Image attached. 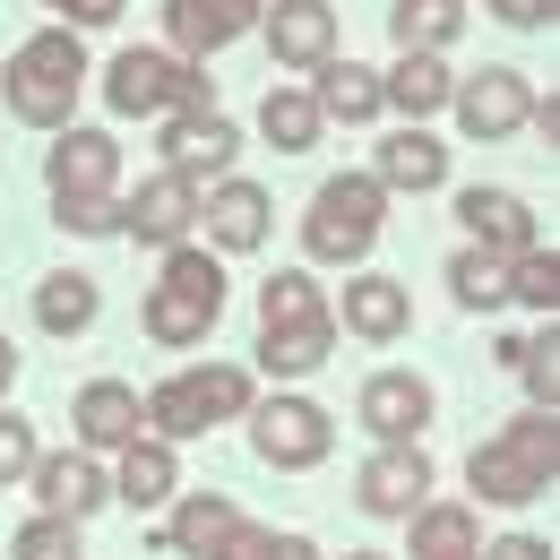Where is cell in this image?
I'll list each match as a JSON object with an SVG mask.
<instances>
[{
    "label": "cell",
    "instance_id": "1",
    "mask_svg": "<svg viewBox=\"0 0 560 560\" xmlns=\"http://www.w3.org/2000/svg\"><path fill=\"white\" fill-rule=\"evenodd\" d=\"M78 86H86V44H78V26H44V35H26V44L0 61V104H9L26 130H70Z\"/></svg>",
    "mask_w": 560,
    "mask_h": 560
},
{
    "label": "cell",
    "instance_id": "2",
    "mask_svg": "<svg viewBox=\"0 0 560 560\" xmlns=\"http://www.w3.org/2000/svg\"><path fill=\"white\" fill-rule=\"evenodd\" d=\"M104 104L121 113V121H147V113H215V78L199 61H182V52H113V70H104Z\"/></svg>",
    "mask_w": 560,
    "mask_h": 560
},
{
    "label": "cell",
    "instance_id": "3",
    "mask_svg": "<svg viewBox=\"0 0 560 560\" xmlns=\"http://www.w3.org/2000/svg\"><path fill=\"white\" fill-rule=\"evenodd\" d=\"M380 215H388V190L371 173H337L311 190V215H302V250L328 259V268H353L371 242H380Z\"/></svg>",
    "mask_w": 560,
    "mask_h": 560
},
{
    "label": "cell",
    "instance_id": "4",
    "mask_svg": "<svg viewBox=\"0 0 560 560\" xmlns=\"http://www.w3.org/2000/svg\"><path fill=\"white\" fill-rule=\"evenodd\" d=\"M242 422H250L259 466H277V475H302V466H319L337 448V422H328V406H311V397H268V406H250Z\"/></svg>",
    "mask_w": 560,
    "mask_h": 560
},
{
    "label": "cell",
    "instance_id": "5",
    "mask_svg": "<svg viewBox=\"0 0 560 560\" xmlns=\"http://www.w3.org/2000/svg\"><path fill=\"white\" fill-rule=\"evenodd\" d=\"M448 113H457V130L466 139H517L526 130V113H535V86H526V70H475L448 86Z\"/></svg>",
    "mask_w": 560,
    "mask_h": 560
},
{
    "label": "cell",
    "instance_id": "6",
    "mask_svg": "<svg viewBox=\"0 0 560 560\" xmlns=\"http://www.w3.org/2000/svg\"><path fill=\"white\" fill-rule=\"evenodd\" d=\"M422 491H431V457H422V440H388V448H371L362 475H353V500H362L371 517H415Z\"/></svg>",
    "mask_w": 560,
    "mask_h": 560
},
{
    "label": "cell",
    "instance_id": "7",
    "mask_svg": "<svg viewBox=\"0 0 560 560\" xmlns=\"http://www.w3.org/2000/svg\"><path fill=\"white\" fill-rule=\"evenodd\" d=\"M353 422L388 448V440H422V422H431V380L422 371H371L362 380V397H353Z\"/></svg>",
    "mask_w": 560,
    "mask_h": 560
},
{
    "label": "cell",
    "instance_id": "8",
    "mask_svg": "<svg viewBox=\"0 0 560 560\" xmlns=\"http://www.w3.org/2000/svg\"><path fill=\"white\" fill-rule=\"evenodd\" d=\"M26 483H35V500H44V517H78V526L113 500V475L95 466V448H52V457H35Z\"/></svg>",
    "mask_w": 560,
    "mask_h": 560
},
{
    "label": "cell",
    "instance_id": "9",
    "mask_svg": "<svg viewBox=\"0 0 560 560\" xmlns=\"http://www.w3.org/2000/svg\"><path fill=\"white\" fill-rule=\"evenodd\" d=\"M233 155H242V130L224 113H164V173H182V182L208 173V182H224Z\"/></svg>",
    "mask_w": 560,
    "mask_h": 560
},
{
    "label": "cell",
    "instance_id": "10",
    "mask_svg": "<svg viewBox=\"0 0 560 560\" xmlns=\"http://www.w3.org/2000/svg\"><path fill=\"white\" fill-rule=\"evenodd\" d=\"M113 182H121V147L104 139V130H78L70 121L61 147L44 155V190H52V199H104Z\"/></svg>",
    "mask_w": 560,
    "mask_h": 560
},
{
    "label": "cell",
    "instance_id": "11",
    "mask_svg": "<svg viewBox=\"0 0 560 560\" xmlns=\"http://www.w3.org/2000/svg\"><path fill=\"white\" fill-rule=\"evenodd\" d=\"M190 224H199V182H182V173H155V182H139V199H121L130 242L173 250V242H190Z\"/></svg>",
    "mask_w": 560,
    "mask_h": 560
},
{
    "label": "cell",
    "instance_id": "12",
    "mask_svg": "<svg viewBox=\"0 0 560 560\" xmlns=\"http://www.w3.org/2000/svg\"><path fill=\"white\" fill-rule=\"evenodd\" d=\"M259 35H268L277 70H319L337 52V9L328 0H277V9H259Z\"/></svg>",
    "mask_w": 560,
    "mask_h": 560
},
{
    "label": "cell",
    "instance_id": "13",
    "mask_svg": "<svg viewBox=\"0 0 560 560\" xmlns=\"http://www.w3.org/2000/svg\"><path fill=\"white\" fill-rule=\"evenodd\" d=\"M259 9H268V0H164V35L182 44V61H208L233 35L259 26Z\"/></svg>",
    "mask_w": 560,
    "mask_h": 560
},
{
    "label": "cell",
    "instance_id": "14",
    "mask_svg": "<svg viewBox=\"0 0 560 560\" xmlns=\"http://www.w3.org/2000/svg\"><path fill=\"white\" fill-rule=\"evenodd\" d=\"M457 215H466V242L475 250H500V259H517V250H535L544 242V224H535V208L517 199V190H457Z\"/></svg>",
    "mask_w": 560,
    "mask_h": 560
},
{
    "label": "cell",
    "instance_id": "15",
    "mask_svg": "<svg viewBox=\"0 0 560 560\" xmlns=\"http://www.w3.org/2000/svg\"><path fill=\"white\" fill-rule=\"evenodd\" d=\"M268 215H277V208H268V190H259V182H233V173L199 199L208 250H259V242H268Z\"/></svg>",
    "mask_w": 560,
    "mask_h": 560
},
{
    "label": "cell",
    "instance_id": "16",
    "mask_svg": "<svg viewBox=\"0 0 560 560\" xmlns=\"http://www.w3.org/2000/svg\"><path fill=\"white\" fill-rule=\"evenodd\" d=\"M70 422H78V448H130V440L147 431L130 380H86L78 406H70Z\"/></svg>",
    "mask_w": 560,
    "mask_h": 560
},
{
    "label": "cell",
    "instance_id": "17",
    "mask_svg": "<svg viewBox=\"0 0 560 560\" xmlns=\"http://www.w3.org/2000/svg\"><path fill=\"white\" fill-rule=\"evenodd\" d=\"M371 182H380V190H440V182H448V147L431 139V130H422V121H406V130H388V139H380V164H371Z\"/></svg>",
    "mask_w": 560,
    "mask_h": 560
},
{
    "label": "cell",
    "instance_id": "18",
    "mask_svg": "<svg viewBox=\"0 0 560 560\" xmlns=\"http://www.w3.org/2000/svg\"><path fill=\"white\" fill-rule=\"evenodd\" d=\"M448 61L440 52H397V70L380 78V113H406V121H431V113H448Z\"/></svg>",
    "mask_w": 560,
    "mask_h": 560
},
{
    "label": "cell",
    "instance_id": "19",
    "mask_svg": "<svg viewBox=\"0 0 560 560\" xmlns=\"http://www.w3.org/2000/svg\"><path fill=\"white\" fill-rule=\"evenodd\" d=\"M182 491V457H173V440H130L121 448V466H113V500H130V509H164Z\"/></svg>",
    "mask_w": 560,
    "mask_h": 560
},
{
    "label": "cell",
    "instance_id": "20",
    "mask_svg": "<svg viewBox=\"0 0 560 560\" xmlns=\"http://www.w3.org/2000/svg\"><path fill=\"white\" fill-rule=\"evenodd\" d=\"M406 319H415V293H406L397 277H353V284H346V311H337V328L371 337V346H388V337H406Z\"/></svg>",
    "mask_w": 560,
    "mask_h": 560
},
{
    "label": "cell",
    "instance_id": "21",
    "mask_svg": "<svg viewBox=\"0 0 560 560\" xmlns=\"http://www.w3.org/2000/svg\"><path fill=\"white\" fill-rule=\"evenodd\" d=\"M311 104H319V121H371V113H380V70H362V61H337V52H328V61H319V70H311Z\"/></svg>",
    "mask_w": 560,
    "mask_h": 560
},
{
    "label": "cell",
    "instance_id": "22",
    "mask_svg": "<svg viewBox=\"0 0 560 560\" xmlns=\"http://www.w3.org/2000/svg\"><path fill=\"white\" fill-rule=\"evenodd\" d=\"M242 526V509L224 500V491H182V509H173V526H164V544L182 560H215V544Z\"/></svg>",
    "mask_w": 560,
    "mask_h": 560
},
{
    "label": "cell",
    "instance_id": "23",
    "mask_svg": "<svg viewBox=\"0 0 560 560\" xmlns=\"http://www.w3.org/2000/svg\"><path fill=\"white\" fill-rule=\"evenodd\" d=\"M406 526H415V560H466V552H483V517H475L466 500H422Z\"/></svg>",
    "mask_w": 560,
    "mask_h": 560
},
{
    "label": "cell",
    "instance_id": "24",
    "mask_svg": "<svg viewBox=\"0 0 560 560\" xmlns=\"http://www.w3.org/2000/svg\"><path fill=\"white\" fill-rule=\"evenodd\" d=\"M337 353V319H302V328H259V371L268 380H311Z\"/></svg>",
    "mask_w": 560,
    "mask_h": 560
},
{
    "label": "cell",
    "instance_id": "25",
    "mask_svg": "<svg viewBox=\"0 0 560 560\" xmlns=\"http://www.w3.org/2000/svg\"><path fill=\"white\" fill-rule=\"evenodd\" d=\"M95 311H104V293H95V277H78V268L35 284V328H44V337H86Z\"/></svg>",
    "mask_w": 560,
    "mask_h": 560
},
{
    "label": "cell",
    "instance_id": "26",
    "mask_svg": "<svg viewBox=\"0 0 560 560\" xmlns=\"http://www.w3.org/2000/svg\"><path fill=\"white\" fill-rule=\"evenodd\" d=\"M139 422H147V440H199V431H215L208 422V406H199V388H190V371H173L164 388H147L139 397Z\"/></svg>",
    "mask_w": 560,
    "mask_h": 560
},
{
    "label": "cell",
    "instance_id": "27",
    "mask_svg": "<svg viewBox=\"0 0 560 560\" xmlns=\"http://www.w3.org/2000/svg\"><path fill=\"white\" fill-rule=\"evenodd\" d=\"M388 35H397V52H448L466 35V0H397Z\"/></svg>",
    "mask_w": 560,
    "mask_h": 560
},
{
    "label": "cell",
    "instance_id": "28",
    "mask_svg": "<svg viewBox=\"0 0 560 560\" xmlns=\"http://www.w3.org/2000/svg\"><path fill=\"white\" fill-rule=\"evenodd\" d=\"M319 104H311V86H268V104H259V139L277 147V155H302V147H319Z\"/></svg>",
    "mask_w": 560,
    "mask_h": 560
},
{
    "label": "cell",
    "instance_id": "29",
    "mask_svg": "<svg viewBox=\"0 0 560 560\" xmlns=\"http://www.w3.org/2000/svg\"><path fill=\"white\" fill-rule=\"evenodd\" d=\"M215 319H224V311L199 302V293H173V284H155V293H147V337H155V346H199Z\"/></svg>",
    "mask_w": 560,
    "mask_h": 560
},
{
    "label": "cell",
    "instance_id": "30",
    "mask_svg": "<svg viewBox=\"0 0 560 560\" xmlns=\"http://www.w3.org/2000/svg\"><path fill=\"white\" fill-rule=\"evenodd\" d=\"M302 319H337V302L302 268H277V277L259 284V328H302Z\"/></svg>",
    "mask_w": 560,
    "mask_h": 560
},
{
    "label": "cell",
    "instance_id": "31",
    "mask_svg": "<svg viewBox=\"0 0 560 560\" xmlns=\"http://www.w3.org/2000/svg\"><path fill=\"white\" fill-rule=\"evenodd\" d=\"M466 483L483 491L491 509H517V500H544V483H535V475H526V466L509 457V440H483V448L466 457Z\"/></svg>",
    "mask_w": 560,
    "mask_h": 560
},
{
    "label": "cell",
    "instance_id": "32",
    "mask_svg": "<svg viewBox=\"0 0 560 560\" xmlns=\"http://www.w3.org/2000/svg\"><path fill=\"white\" fill-rule=\"evenodd\" d=\"M500 440H509V457H517V466H526V475H535L544 491L560 483V415H544V406H526V415L509 422Z\"/></svg>",
    "mask_w": 560,
    "mask_h": 560
},
{
    "label": "cell",
    "instance_id": "33",
    "mask_svg": "<svg viewBox=\"0 0 560 560\" xmlns=\"http://www.w3.org/2000/svg\"><path fill=\"white\" fill-rule=\"evenodd\" d=\"M448 293H457L466 311H500V302H509V259H500V250H475V242H466V250L448 259Z\"/></svg>",
    "mask_w": 560,
    "mask_h": 560
},
{
    "label": "cell",
    "instance_id": "34",
    "mask_svg": "<svg viewBox=\"0 0 560 560\" xmlns=\"http://www.w3.org/2000/svg\"><path fill=\"white\" fill-rule=\"evenodd\" d=\"M164 284H173V293H199V302L224 311V250H208V242H173V250H164Z\"/></svg>",
    "mask_w": 560,
    "mask_h": 560
},
{
    "label": "cell",
    "instance_id": "35",
    "mask_svg": "<svg viewBox=\"0 0 560 560\" xmlns=\"http://www.w3.org/2000/svg\"><path fill=\"white\" fill-rule=\"evenodd\" d=\"M509 371L526 380V406L560 415V328H544V337H517V362H509Z\"/></svg>",
    "mask_w": 560,
    "mask_h": 560
},
{
    "label": "cell",
    "instance_id": "36",
    "mask_svg": "<svg viewBox=\"0 0 560 560\" xmlns=\"http://www.w3.org/2000/svg\"><path fill=\"white\" fill-rule=\"evenodd\" d=\"M190 388H199L208 422H242L250 406H259V388H250V371H242V362H208V371H190Z\"/></svg>",
    "mask_w": 560,
    "mask_h": 560
},
{
    "label": "cell",
    "instance_id": "37",
    "mask_svg": "<svg viewBox=\"0 0 560 560\" xmlns=\"http://www.w3.org/2000/svg\"><path fill=\"white\" fill-rule=\"evenodd\" d=\"M509 302H526V311L552 319V311H560V250H544V242L517 250V259H509Z\"/></svg>",
    "mask_w": 560,
    "mask_h": 560
},
{
    "label": "cell",
    "instance_id": "38",
    "mask_svg": "<svg viewBox=\"0 0 560 560\" xmlns=\"http://www.w3.org/2000/svg\"><path fill=\"white\" fill-rule=\"evenodd\" d=\"M215 560H319V544L311 535H277V526H233L224 544H215Z\"/></svg>",
    "mask_w": 560,
    "mask_h": 560
},
{
    "label": "cell",
    "instance_id": "39",
    "mask_svg": "<svg viewBox=\"0 0 560 560\" xmlns=\"http://www.w3.org/2000/svg\"><path fill=\"white\" fill-rule=\"evenodd\" d=\"M9 560H78V517H26L9 535Z\"/></svg>",
    "mask_w": 560,
    "mask_h": 560
},
{
    "label": "cell",
    "instance_id": "40",
    "mask_svg": "<svg viewBox=\"0 0 560 560\" xmlns=\"http://www.w3.org/2000/svg\"><path fill=\"white\" fill-rule=\"evenodd\" d=\"M35 457H44V448H35V422L0 406V491H9V483H26V466H35Z\"/></svg>",
    "mask_w": 560,
    "mask_h": 560
},
{
    "label": "cell",
    "instance_id": "41",
    "mask_svg": "<svg viewBox=\"0 0 560 560\" xmlns=\"http://www.w3.org/2000/svg\"><path fill=\"white\" fill-rule=\"evenodd\" d=\"M52 215L70 224V233H121V199L104 190V199H52Z\"/></svg>",
    "mask_w": 560,
    "mask_h": 560
},
{
    "label": "cell",
    "instance_id": "42",
    "mask_svg": "<svg viewBox=\"0 0 560 560\" xmlns=\"http://www.w3.org/2000/svg\"><path fill=\"white\" fill-rule=\"evenodd\" d=\"M491 18H500V26H544V18H552L560 0H483Z\"/></svg>",
    "mask_w": 560,
    "mask_h": 560
},
{
    "label": "cell",
    "instance_id": "43",
    "mask_svg": "<svg viewBox=\"0 0 560 560\" xmlns=\"http://www.w3.org/2000/svg\"><path fill=\"white\" fill-rule=\"evenodd\" d=\"M483 560H552V544L544 535H500V544H483Z\"/></svg>",
    "mask_w": 560,
    "mask_h": 560
},
{
    "label": "cell",
    "instance_id": "44",
    "mask_svg": "<svg viewBox=\"0 0 560 560\" xmlns=\"http://www.w3.org/2000/svg\"><path fill=\"white\" fill-rule=\"evenodd\" d=\"M61 18H70V26H113V18H121V0H70Z\"/></svg>",
    "mask_w": 560,
    "mask_h": 560
},
{
    "label": "cell",
    "instance_id": "45",
    "mask_svg": "<svg viewBox=\"0 0 560 560\" xmlns=\"http://www.w3.org/2000/svg\"><path fill=\"white\" fill-rule=\"evenodd\" d=\"M9 380H18V346L0 337V397H9Z\"/></svg>",
    "mask_w": 560,
    "mask_h": 560
},
{
    "label": "cell",
    "instance_id": "46",
    "mask_svg": "<svg viewBox=\"0 0 560 560\" xmlns=\"http://www.w3.org/2000/svg\"><path fill=\"white\" fill-rule=\"evenodd\" d=\"M346 560H388V552H346Z\"/></svg>",
    "mask_w": 560,
    "mask_h": 560
},
{
    "label": "cell",
    "instance_id": "47",
    "mask_svg": "<svg viewBox=\"0 0 560 560\" xmlns=\"http://www.w3.org/2000/svg\"><path fill=\"white\" fill-rule=\"evenodd\" d=\"M44 9H70V0H44Z\"/></svg>",
    "mask_w": 560,
    "mask_h": 560
},
{
    "label": "cell",
    "instance_id": "48",
    "mask_svg": "<svg viewBox=\"0 0 560 560\" xmlns=\"http://www.w3.org/2000/svg\"><path fill=\"white\" fill-rule=\"evenodd\" d=\"M466 560H483V552H466Z\"/></svg>",
    "mask_w": 560,
    "mask_h": 560
}]
</instances>
